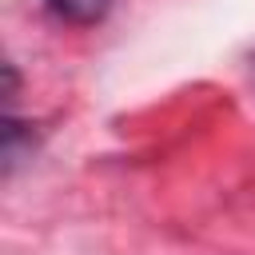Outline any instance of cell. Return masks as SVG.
Returning a JSON list of instances; mask_svg holds the SVG:
<instances>
[{
	"instance_id": "1",
	"label": "cell",
	"mask_w": 255,
	"mask_h": 255,
	"mask_svg": "<svg viewBox=\"0 0 255 255\" xmlns=\"http://www.w3.org/2000/svg\"><path fill=\"white\" fill-rule=\"evenodd\" d=\"M112 0H48V8L68 24H96Z\"/></svg>"
}]
</instances>
